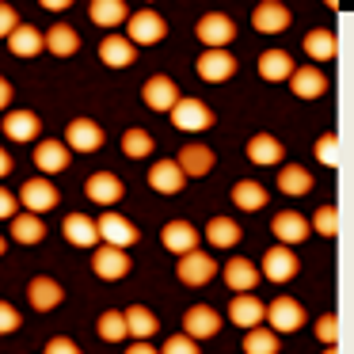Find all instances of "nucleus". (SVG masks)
Listing matches in <instances>:
<instances>
[{
  "label": "nucleus",
  "instance_id": "obj_1",
  "mask_svg": "<svg viewBox=\"0 0 354 354\" xmlns=\"http://www.w3.org/2000/svg\"><path fill=\"white\" fill-rule=\"evenodd\" d=\"M126 24H130V35H126V39H130V46H156V42L168 35V24H164V16H160V12H153V8L133 12Z\"/></svg>",
  "mask_w": 354,
  "mask_h": 354
},
{
  "label": "nucleus",
  "instance_id": "obj_2",
  "mask_svg": "<svg viewBox=\"0 0 354 354\" xmlns=\"http://www.w3.org/2000/svg\"><path fill=\"white\" fill-rule=\"evenodd\" d=\"M263 320H270V331H282V335H290V331L305 328V308H301V301L293 297H274L267 308H263Z\"/></svg>",
  "mask_w": 354,
  "mask_h": 354
},
{
  "label": "nucleus",
  "instance_id": "obj_3",
  "mask_svg": "<svg viewBox=\"0 0 354 354\" xmlns=\"http://www.w3.org/2000/svg\"><path fill=\"white\" fill-rule=\"evenodd\" d=\"M95 229H100V240L107 248H130V244H138V225L130 221V217H122V214H115V209H107V214L100 217V221H95Z\"/></svg>",
  "mask_w": 354,
  "mask_h": 354
},
{
  "label": "nucleus",
  "instance_id": "obj_4",
  "mask_svg": "<svg viewBox=\"0 0 354 354\" xmlns=\"http://www.w3.org/2000/svg\"><path fill=\"white\" fill-rule=\"evenodd\" d=\"M168 115H171V122H176V130H183V133H202V130L214 126V111L202 100H194V95L191 100H179Z\"/></svg>",
  "mask_w": 354,
  "mask_h": 354
},
{
  "label": "nucleus",
  "instance_id": "obj_5",
  "mask_svg": "<svg viewBox=\"0 0 354 354\" xmlns=\"http://www.w3.org/2000/svg\"><path fill=\"white\" fill-rule=\"evenodd\" d=\"M297 270H301V263H297V255H293V248H282V244H274L270 252H263L259 278H267V282L282 286V282H290V278L297 274Z\"/></svg>",
  "mask_w": 354,
  "mask_h": 354
},
{
  "label": "nucleus",
  "instance_id": "obj_6",
  "mask_svg": "<svg viewBox=\"0 0 354 354\" xmlns=\"http://www.w3.org/2000/svg\"><path fill=\"white\" fill-rule=\"evenodd\" d=\"M16 198L27 206V214L42 217L46 209H54V206H57V187L50 183L46 176H35V179H27V183L19 187V194H16Z\"/></svg>",
  "mask_w": 354,
  "mask_h": 354
},
{
  "label": "nucleus",
  "instance_id": "obj_7",
  "mask_svg": "<svg viewBox=\"0 0 354 354\" xmlns=\"http://www.w3.org/2000/svg\"><path fill=\"white\" fill-rule=\"evenodd\" d=\"M236 39V24L221 12H206L198 19V42H206V50H225L229 42Z\"/></svg>",
  "mask_w": 354,
  "mask_h": 354
},
{
  "label": "nucleus",
  "instance_id": "obj_8",
  "mask_svg": "<svg viewBox=\"0 0 354 354\" xmlns=\"http://www.w3.org/2000/svg\"><path fill=\"white\" fill-rule=\"evenodd\" d=\"M176 274H179V282H183V286H206L209 278L217 274V263H214V255H202L198 248H194V252L179 255Z\"/></svg>",
  "mask_w": 354,
  "mask_h": 354
},
{
  "label": "nucleus",
  "instance_id": "obj_9",
  "mask_svg": "<svg viewBox=\"0 0 354 354\" xmlns=\"http://www.w3.org/2000/svg\"><path fill=\"white\" fill-rule=\"evenodd\" d=\"M290 8H286L282 0H263V4H255L252 12V27L259 35H282L286 27H290Z\"/></svg>",
  "mask_w": 354,
  "mask_h": 354
},
{
  "label": "nucleus",
  "instance_id": "obj_10",
  "mask_svg": "<svg viewBox=\"0 0 354 354\" xmlns=\"http://www.w3.org/2000/svg\"><path fill=\"white\" fill-rule=\"evenodd\" d=\"M100 145H103L100 122H92V118H73L65 126V149H73V153H95Z\"/></svg>",
  "mask_w": 354,
  "mask_h": 354
},
{
  "label": "nucleus",
  "instance_id": "obj_11",
  "mask_svg": "<svg viewBox=\"0 0 354 354\" xmlns=\"http://www.w3.org/2000/svg\"><path fill=\"white\" fill-rule=\"evenodd\" d=\"M176 164H179V171H183V179H187V176H191V179H202V176H209V171H214V149L191 141V145L179 149Z\"/></svg>",
  "mask_w": 354,
  "mask_h": 354
},
{
  "label": "nucleus",
  "instance_id": "obj_12",
  "mask_svg": "<svg viewBox=\"0 0 354 354\" xmlns=\"http://www.w3.org/2000/svg\"><path fill=\"white\" fill-rule=\"evenodd\" d=\"M270 232L278 236V244L290 248V244H301V240H308V217H301L297 209H282V214H274V221H270Z\"/></svg>",
  "mask_w": 354,
  "mask_h": 354
},
{
  "label": "nucleus",
  "instance_id": "obj_13",
  "mask_svg": "<svg viewBox=\"0 0 354 354\" xmlns=\"http://www.w3.org/2000/svg\"><path fill=\"white\" fill-rule=\"evenodd\" d=\"M217 331H221V316H217L209 305H191L183 313V335H191L194 343L217 335Z\"/></svg>",
  "mask_w": 354,
  "mask_h": 354
},
{
  "label": "nucleus",
  "instance_id": "obj_14",
  "mask_svg": "<svg viewBox=\"0 0 354 354\" xmlns=\"http://www.w3.org/2000/svg\"><path fill=\"white\" fill-rule=\"evenodd\" d=\"M198 77L209 80V84H221V80H229L232 73H236V57L229 54V50H206V54L198 57Z\"/></svg>",
  "mask_w": 354,
  "mask_h": 354
},
{
  "label": "nucleus",
  "instance_id": "obj_15",
  "mask_svg": "<svg viewBox=\"0 0 354 354\" xmlns=\"http://www.w3.org/2000/svg\"><path fill=\"white\" fill-rule=\"evenodd\" d=\"M263 301L255 297V293H236V297L229 301V320L236 324V328H244V331H252V328H259L263 324Z\"/></svg>",
  "mask_w": 354,
  "mask_h": 354
},
{
  "label": "nucleus",
  "instance_id": "obj_16",
  "mask_svg": "<svg viewBox=\"0 0 354 354\" xmlns=\"http://www.w3.org/2000/svg\"><path fill=\"white\" fill-rule=\"evenodd\" d=\"M225 286H229L232 293H255V286H259V267H255L252 259H229L225 263Z\"/></svg>",
  "mask_w": 354,
  "mask_h": 354
},
{
  "label": "nucleus",
  "instance_id": "obj_17",
  "mask_svg": "<svg viewBox=\"0 0 354 354\" xmlns=\"http://www.w3.org/2000/svg\"><path fill=\"white\" fill-rule=\"evenodd\" d=\"M35 168H39V176H57V171L69 168V149H65V141H39L35 145Z\"/></svg>",
  "mask_w": 354,
  "mask_h": 354
},
{
  "label": "nucleus",
  "instance_id": "obj_18",
  "mask_svg": "<svg viewBox=\"0 0 354 354\" xmlns=\"http://www.w3.org/2000/svg\"><path fill=\"white\" fill-rule=\"evenodd\" d=\"M290 88H293V95H301V100H320V95L328 92V73H320L316 65L293 69L290 73Z\"/></svg>",
  "mask_w": 354,
  "mask_h": 354
},
{
  "label": "nucleus",
  "instance_id": "obj_19",
  "mask_svg": "<svg viewBox=\"0 0 354 354\" xmlns=\"http://www.w3.org/2000/svg\"><path fill=\"white\" fill-rule=\"evenodd\" d=\"M100 62L111 65V69H126V65L138 62V46H130L126 35H107L100 42Z\"/></svg>",
  "mask_w": 354,
  "mask_h": 354
},
{
  "label": "nucleus",
  "instance_id": "obj_20",
  "mask_svg": "<svg viewBox=\"0 0 354 354\" xmlns=\"http://www.w3.org/2000/svg\"><path fill=\"white\" fill-rule=\"evenodd\" d=\"M84 194L92 202H100V206H115L126 191H122V179H118V176H111V171H95V176H88Z\"/></svg>",
  "mask_w": 354,
  "mask_h": 354
},
{
  "label": "nucleus",
  "instance_id": "obj_21",
  "mask_svg": "<svg viewBox=\"0 0 354 354\" xmlns=\"http://www.w3.org/2000/svg\"><path fill=\"white\" fill-rule=\"evenodd\" d=\"M92 270L100 278H107V282H115V278H122L126 270H130V255H126L122 248H107V244H103L100 252L92 255Z\"/></svg>",
  "mask_w": 354,
  "mask_h": 354
},
{
  "label": "nucleus",
  "instance_id": "obj_22",
  "mask_svg": "<svg viewBox=\"0 0 354 354\" xmlns=\"http://www.w3.org/2000/svg\"><path fill=\"white\" fill-rule=\"evenodd\" d=\"M62 232H65V240L77 244V248H95L100 244V229H95V221L88 214H69L62 221Z\"/></svg>",
  "mask_w": 354,
  "mask_h": 354
},
{
  "label": "nucleus",
  "instance_id": "obj_23",
  "mask_svg": "<svg viewBox=\"0 0 354 354\" xmlns=\"http://www.w3.org/2000/svg\"><path fill=\"white\" fill-rule=\"evenodd\" d=\"M141 95H145V103H149L153 111H171L179 100H183L171 77H153V80L145 84V92H141Z\"/></svg>",
  "mask_w": 354,
  "mask_h": 354
},
{
  "label": "nucleus",
  "instance_id": "obj_24",
  "mask_svg": "<svg viewBox=\"0 0 354 354\" xmlns=\"http://www.w3.org/2000/svg\"><path fill=\"white\" fill-rule=\"evenodd\" d=\"M27 301H31V308H39V313H50V308L62 305V286H57L54 278L39 274V278H31V286H27Z\"/></svg>",
  "mask_w": 354,
  "mask_h": 354
},
{
  "label": "nucleus",
  "instance_id": "obj_25",
  "mask_svg": "<svg viewBox=\"0 0 354 354\" xmlns=\"http://www.w3.org/2000/svg\"><path fill=\"white\" fill-rule=\"evenodd\" d=\"M4 133H8L12 141H35L42 133V122H39V115H31V111H8L4 115Z\"/></svg>",
  "mask_w": 354,
  "mask_h": 354
},
{
  "label": "nucleus",
  "instance_id": "obj_26",
  "mask_svg": "<svg viewBox=\"0 0 354 354\" xmlns=\"http://www.w3.org/2000/svg\"><path fill=\"white\" fill-rule=\"evenodd\" d=\"M183 171H179V164L176 160H160V164H153L149 168V187L153 191H160V194H179L183 191Z\"/></svg>",
  "mask_w": 354,
  "mask_h": 354
},
{
  "label": "nucleus",
  "instance_id": "obj_27",
  "mask_svg": "<svg viewBox=\"0 0 354 354\" xmlns=\"http://www.w3.org/2000/svg\"><path fill=\"white\" fill-rule=\"evenodd\" d=\"M8 50H12L16 57H35L39 50H46V39H42V31H39V27L19 24L16 31L8 35Z\"/></svg>",
  "mask_w": 354,
  "mask_h": 354
},
{
  "label": "nucleus",
  "instance_id": "obj_28",
  "mask_svg": "<svg viewBox=\"0 0 354 354\" xmlns=\"http://www.w3.org/2000/svg\"><path fill=\"white\" fill-rule=\"evenodd\" d=\"M164 248H168V252H176V255L194 252V248H198V232H194V225L168 221V225H164Z\"/></svg>",
  "mask_w": 354,
  "mask_h": 354
},
{
  "label": "nucleus",
  "instance_id": "obj_29",
  "mask_svg": "<svg viewBox=\"0 0 354 354\" xmlns=\"http://www.w3.org/2000/svg\"><path fill=\"white\" fill-rule=\"evenodd\" d=\"M293 69H297V65H293V57L286 54V50H267V54L259 57V77L270 80V84H278V80H290Z\"/></svg>",
  "mask_w": 354,
  "mask_h": 354
},
{
  "label": "nucleus",
  "instance_id": "obj_30",
  "mask_svg": "<svg viewBox=\"0 0 354 354\" xmlns=\"http://www.w3.org/2000/svg\"><path fill=\"white\" fill-rule=\"evenodd\" d=\"M42 39H46V50H50V54H57V57H73L80 50V35L73 31L69 24H54Z\"/></svg>",
  "mask_w": 354,
  "mask_h": 354
},
{
  "label": "nucleus",
  "instance_id": "obj_31",
  "mask_svg": "<svg viewBox=\"0 0 354 354\" xmlns=\"http://www.w3.org/2000/svg\"><path fill=\"white\" fill-rule=\"evenodd\" d=\"M301 46H305V54L313 57V62H331V57L339 54V46H335V35H331L328 27H316V31H308Z\"/></svg>",
  "mask_w": 354,
  "mask_h": 354
},
{
  "label": "nucleus",
  "instance_id": "obj_32",
  "mask_svg": "<svg viewBox=\"0 0 354 354\" xmlns=\"http://www.w3.org/2000/svg\"><path fill=\"white\" fill-rule=\"evenodd\" d=\"M278 191L290 194V198H301V194L313 191V176H308L301 164H286V168L278 171Z\"/></svg>",
  "mask_w": 354,
  "mask_h": 354
},
{
  "label": "nucleus",
  "instance_id": "obj_33",
  "mask_svg": "<svg viewBox=\"0 0 354 354\" xmlns=\"http://www.w3.org/2000/svg\"><path fill=\"white\" fill-rule=\"evenodd\" d=\"M88 16H92L95 27H118L130 19V8H126L122 0H95L92 8H88Z\"/></svg>",
  "mask_w": 354,
  "mask_h": 354
},
{
  "label": "nucleus",
  "instance_id": "obj_34",
  "mask_svg": "<svg viewBox=\"0 0 354 354\" xmlns=\"http://www.w3.org/2000/svg\"><path fill=\"white\" fill-rule=\"evenodd\" d=\"M248 160L252 164H278L282 160V141L270 138V133H255L248 141Z\"/></svg>",
  "mask_w": 354,
  "mask_h": 354
},
{
  "label": "nucleus",
  "instance_id": "obj_35",
  "mask_svg": "<svg viewBox=\"0 0 354 354\" xmlns=\"http://www.w3.org/2000/svg\"><path fill=\"white\" fill-rule=\"evenodd\" d=\"M267 187L263 183H255V179H240L236 187H232V202H236L240 209H263L267 206Z\"/></svg>",
  "mask_w": 354,
  "mask_h": 354
},
{
  "label": "nucleus",
  "instance_id": "obj_36",
  "mask_svg": "<svg viewBox=\"0 0 354 354\" xmlns=\"http://www.w3.org/2000/svg\"><path fill=\"white\" fill-rule=\"evenodd\" d=\"M42 236H46L42 217H35V214H16L12 217V240H19V244H39Z\"/></svg>",
  "mask_w": 354,
  "mask_h": 354
},
{
  "label": "nucleus",
  "instance_id": "obj_37",
  "mask_svg": "<svg viewBox=\"0 0 354 354\" xmlns=\"http://www.w3.org/2000/svg\"><path fill=\"white\" fill-rule=\"evenodd\" d=\"M206 240L214 248H232V244H240V225L232 217H214L206 225Z\"/></svg>",
  "mask_w": 354,
  "mask_h": 354
},
{
  "label": "nucleus",
  "instance_id": "obj_38",
  "mask_svg": "<svg viewBox=\"0 0 354 354\" xmlns=\"http://www.w3.org/2000/svg\"><path fill=\"white\" fill-rule=\"evenodd\" d=\"M244 354H278V335L270 328H252V331H244Z\"/></svg>",
  "mask_w": 354,
  "mask_h": 354
},
{
  "label": "nucleus",
  "instance_id": "obj_39",
  "mask_svg": "<svg viewBox=\"0 0 354 354\" xmlns=\"http://www.w3.org/2000/svg\"><path fill=\"white\" fill-rule=\"evenodd\" d=\"M126 316V335H138V339H149L156 331V316L149 313L145 305H130V313H122Z\"/></svg>",
  "mask_w": 354,
  "mask_h": 354
},
{
  "label": "nucleus",
  "instance_id": "obj_40",
  "mask_svg": "<svg viewBox=\"0 0 354 354\" xmlns=\"http://www.w3.org/2000/svg\"><path fill=\"white\" fill-rule=\"evenodd\" d=\"M122 153L130 156V160L149 156V153H153V133H145V130H126V133H122Z\"/></svg>",
  "mask_w": 354,
  "mask_h": 354
},
{
  "label": "nucleus",
  "instance_id": "obj_41",
  "mask_svg": "<svg viewBox=\"0 0 354 354\" xmlns=\"http://www.w3.org/2000/svg\"><path fill=\"white\" fill-rule=\"evenodd\" d=\"M95 331H100V339H107V343H122V339H126V316L111 308V313H103V316H100Z\"/></svg>",
  "mask_w": 354,
  "mask_h": 354
},
{
  "label": "nucleus",
  "instance_id": "obj_42",
  "mask_svg": "<svg viewBox=\"0 0 354 354\" xmlns=\"http://www.w3.org/2000/svg\"><path fill=\"white\" fill-rule=\"evenodd\" d=\"M308 229H316L320 236H335L339 232V209L335 206H320L313 214V221H308Z\"/></svg>",
  "mask_w": 354,
  "mask_h": 354
},
{
  "label": "nucleus",
  "instance_id": "obj_43",
  "mask_svg": "<svg viewBox=\"0 0 354 354\" xmlns=\"http://www.w3.org/2000/svg\"><path fill=\"white\" fill-rule=\"evenodd\" d=\"M316 160H320L324 168H339V138L335 133H324V138L316 141Z\"/></svg>",
  "mask_w": 354,
  "mask_h": 354
},
{
  "label": "nucleus",
  "instance_id": "obj_44",
  "mask_svg": "<svg viewBox=\"0 0 354 354\" xmlns=\"http://www.w3.org/2000/svg\"><path fill=\"white\" fill-rule=\"evenodd\" d=\"M316 339H320L324 346H335L339 343V316L335 313H324L320 320H316Z\"/></svg>",
  "mask_w": 354,
  "mask_h": 354
},
{
  "label": "nucleus",
  "instance_id": "obj_45",
  "mask_svg": "<svg viewBox=\"0 0 354 354\" xmlns=\"http://www.w3.org/2000/svg\"><path fill=\"white\" fill-rule=\"evenodd\" d=\"M160 354H202V346L194 343L191 335H171L168 343L160 346Z\"/></svg>",
  "mask_w": 354,
  "mask_h": 354
},
{
  "label": "nucleus",
  "instance_id": "obj_46",
  "mask_svg": "<svg viewBox=\"0 0 354 354\" xmlns=\"http://www.w3.org/2000/svg\"><path fill=\"white\" fill-rule=\"evenodd\" d=\"M19 324H24V320H19L16 308H12L8 301H0V335H8V331H19Z\"/></svg>",
  "mask_w": 354,
  "mask_h": 354
},
{
  "label": "nucleus",
  "instance_id": "obj_47",
  "mask_svg": "<svg viewBox=\"0 0 354 354\" xmlns=\"http://www.w3.org/2000/svg\"><path fill=\"white\" fill-rule=\"evenodd\" d=\"M16 27H19V12L12 4H0V39H8Z\"/></svg>",
  "mask_w": 354,
  "mask_h": 354
},
{
  "label": "nucleus",
  "instance_id": "obj_48",
  "mask_svg": "<svg viewBox=\"0 0 354 354\" xmlns=\"http://www.w3.org/2000/svg\"><path fill=\"white\" fill-rule=\"evenodd\" d=\"M46 354H80V346L73 343L69 335H54V339L46 343Z\"/></svg>",
  "mask_w": 354,
  "mask_h": 354
},
{
  "label": "nucleus",
  "instance_id": "obj_49",
  "mask_svg": "<svg viewBox=\"0 0 354 354\" xmlns=\"http://www.w3.org/2000/svg\"><path fill=\"white\" fill-rule=\"evenodd\" d=\"M16 206H19V198L12 191H4V187H0V221H4V217H16Z\"/></svg>",
  "mask_w": 354,
  "mask_h": 354
},
{
  "label": "nucleus",
  "instance_id": "obj_50",
  "mask_svg": "<svg viewBox=\"0 0 354 354\" xmlns=\"http://www.w3.org/2000/svg\"><path fill=\"white\" fill-rule=\"evenodd\" d=\"M8 103H12V84L0 77V111H8Z\"/></svg>",
  "mask_w": 354,
  "mask_h": 354
},
{
  "label": "nucleus",
  "instance_id": "obj_51",
  "mask_svg": "<svg viewBox=\"0 0 354 354\" xmlns=\"http://www.w3.org/2000/svg\"><path fill=\"white\" fill-rule=\"evenodd\" d=\"M12 168H16V160H12V156H8V149H0V179L8 176Z\"/></svg>",
  "mask_w": 354,
  "mask_h": 354
},
{
  "label": "nucleus",
  "instance_id": "obj_52",
  "mask_svg": "<svg viewBox=\"0 0 354 354\" xmlns=\"http://www.w3.org/2000/svg\"><path fill=\"white\" fill-rule=\"evenodd\" d=\"M126 354H160V351L149 346V343H138V346H126Z\"/></svg>",
  "mask_w": 354,
  "mask_h": 354
},
{
  "label": "nucleus",
  "instance_id": "obj_53",
  "mask_svg": "<svg viewBox=\"0 0 354 354\" xmlns=\"http://www.w3.org/2000/svg\"><path fill=\"white\" fill-rule=\"evenodd\" d=\"M324 354H339V346H328V351H324Z\"/></svg>",
  "mask_w": 354,
  "mask_h": 354
},
{
  "label": "nucleus",
  "instance_id": "obj_54",
  "mask_svg": "<svg viewBox=\"0 0 354 354\" xmlns=\"http://www.w3.org/2000/svg\"><path fill=\"white\" fill-rule=\"evenodd\" d=\"M0 255H4V236H0Z\"/></svg>",
  "mask_w": 354,
  "mask_h": 354
}]
</instances>
